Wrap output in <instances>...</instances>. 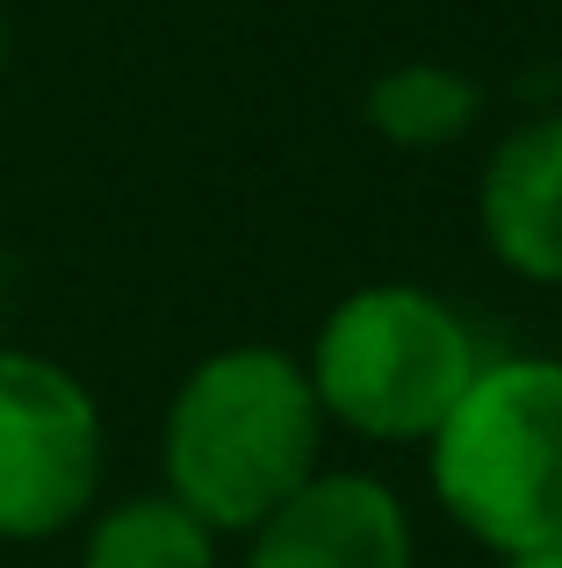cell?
<instances>
[{
  "label": "cell",
  "mask_w": 562,
  "mask_h": 568,
  "mask_svg": "<svg viewBox=\"0 0 562 568\" xmlns=\"http://www.w3.org/2000/svg\"><path fill=\"white\" fill-rule=\"evenodd\" d=\"M483 94L476 80H462L454 65H397L368 87V123L382 130L404 152H433V144H454L469 123H476Z\"/></svg>",
  "instance_id": "cell-8"
},
{
  "label": "cell",
  "mask_w": 562,
  "mask_h": 568,
  "mask_svg": "<svg viewBox=\"0 0 562 568\" xmlns=\"http://www.w3.org/2000/svg\"><path fill=\"white\" fill-rule=\"evenodd\" d=\"M245 540V568H411V518L375 475L318 468Z\"/></svg>",
  "instance_id": "cell-5"
},
{
  "label": "cell",
  "mask_w": 562,
  "mask_h": 568,
  "mask_svg": "<svg viewBox=\"0 0 562 568\" xmlns=\"http://www.w3.org/2000/svg\"><path fill=\"white\" fill-rule=\"evenodd\" d=\"M318 439L324 410L303 361L281 346H224L188 367L167 403V497L188 504L210 532H253L318 475Z\"/></svg>",
  "instance_id": "cell-1"
},
{
  "label": "cell",
  "mask_w": 562,
  "mask_h": 568,
  "mask_svg": "<svg viewBox=\"0 0 562 568\" xmlns=\"http://www.w3.org/2000/svg\"><path fill=\"white\" fill-rule=\"evenodd\" d=\"M512 568H562V555H520Z\"/></svg>",
  "instance_id": "cell-9"
},
{
  "label": "cell",
  "mask_w": 562,
  "mask_h": 568,
  "mask_svg": "<svg viewBox=\"0 0 562 568\" xmlns=\"http://www.w3.org/2000/svg\"><path fill=\"white\" fill-rule=\"evenodd\" d=\"M0 58H8V22H0Z\"/></svg>",
  "instance_id": "cell-10"
},
{
  "label": "cell",
  "mask_w": 562,
  "mask_h": 568,
  "mask_svg": "<svg viewBox=\"0 0 562 568\" xmlns=\"http://www.w3.org/2000/svg\"><path fill=\"white\" fill-rule=\"evenodd\" d=\"M476 223L520 281L562 288V109L505 130L476 187Z\"/></svg>",
  "instance_id": "cell-6"
},
{
  "label": "cell",
  "mask_w": 562,
  "mask_h": 568,
  "mask_svg": "<svg viewBox=\"0 0 562 568\" xmlns=\"http://www.w3.org/2000/svg\"><path fill=\"white\" fill-rule=\"evenodd\" d=\"M101 489V410L72 367L0 346V540L80 526Z\"/></svg>",
  "instance_id": "cell-4"
},
{
  "label": "cell",
  "mask_w": 562,
  "mask_h": 568,
  "mask_svg": "<svg viewBox=\"0 0 562 568\" xmlns=\"http://www.w3.org/2000/svg\"><path fill=\"white\" fill-rule=\"evenodd\" d=\"M476 367H483L476 332L440 295L411 288V281H375V288H353L324 317L303 375L318 388L324 417H339L361 439L411 446L448 425Z\"/></svg>",
  "instance_id": "cell-3"
},
{
  "label": "cell",
  "mask_w": 562,
  "mask_h": 568,
  "mask_svg": "<svg viewBox=\"0 0 562 568\" xmlns=\"http://www.w3.org/2000/svg\"><path fill=\"white\" fill-rule=\"evenodd\" d=\"M80 568H217V532L167 489H144L87 526Z\"/></svg>",
  "instance_id": "cell-7"
},
{
  "label": "cell",
  "mask_w": 562,
  "mask_h": 568,
  "mask_svg": "<svg viewBox=\"0 0 562 568\" xmlns=\"http://www.w3.org/2000/svg\"><path fill=\"white\" fill-rule=\"evenodd\" d=\"M433 497L491 555H562V361H483L433 432Z\"/></svg>",
  "instance_id": "cell-2"
}]
</instances>
